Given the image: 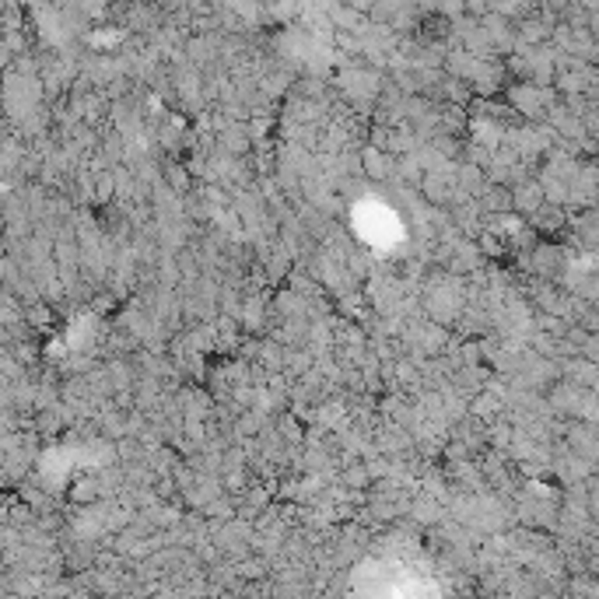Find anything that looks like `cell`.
<instances>
[{"label": "cell", "instance_id": "6da1fadb", "mask_svg": "<svg viewBox=\"0 0 599 599\" xmlns=\"http://www.w3.org/2000/svg\"><path fill=\"white\" fill-rule=\"evenodd\" d=\"M547 204V193H544V183H519L512 189V208L522 210V214H536V210Z\"/></svg>", "mask_w": 599, "mask_h": 599}, {"label": "cell", "instance_id": "7a4b0ae2", "mask_svg": "<svg viewBox=\"0 0 599 599\" xmlns=\"http://www.w3.org/2000/svg\"><path fill=\"white\" fill-rule=\"evenodd\" d=\"M589 28H593V35H596V39H599V11H596V14H593V22H589Z\"/></svg>", "mask_w": 599, "mask_h": 599}]
</instances>
